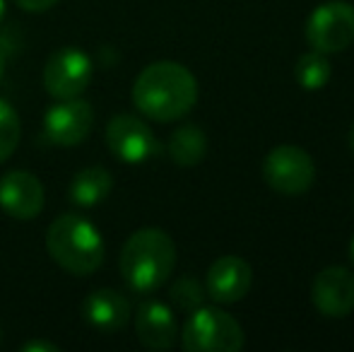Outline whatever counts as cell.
Instances as JSON below:
<instances>
[{
	"label": "cell",
	"instance_id": "obj_1",
	"mask_svg": "<svg viewBox=\"0 0 354 352\" xmlns=\"http://www.w3.org/2000/svg\"><path fill=\"white\" fill-rule=\"evenodd\" d=\"M133 104L149 121L183 118L198 102V80L176 61H157L142 68L133 82Z\"/></svg>",
	"mask_w": 354,
	"mask_h": 352
},
{
	"label": "cell",
	"instance_id": "obj_5",
	"mask_svg": "<svg viewBox=\"0 0 354 352\" xmlns=\"http://www.w3.org/2000/svg\"><path fill=\"white\" fill-rule=\"evenodd\" d=\"M306 44L318 53H340L354 44V5L347 0L321 3L304 27Z\"/></svg>",
	"mask_w": 354,
	"mask_h": 352
},
{
	"label": "cell",
	"instance_id": "obj_7",
	"mask_svg": "<svg viewBox=\"0 0 354 352\" xmlns=\"http://www.w3.org/2000/svg\"><path fill=\"white\" fill-rule=\"evenodd\" d=\"M92 77H94L92 58L75 46L58 48L56 53H51L41 73L44 87H46V92L53 99L82 97V92L92 82Z\"/></svg>",
	"mask_w": 354,
	"mask_h": 352
},
{
	"label": "cell",
	"instance_id": "obj_6",
	"mask_svg": "<svg viewBox=\"0 0 354 352\" xmlns=\"http://www.w3.org/2000/svg\"><path fill=\"white\" fill-rule=\"evenodd\" d=\"M263 178L272 191L284 196H301L316 181V165L301 147L277 145L263 162Z\"/></svg>",
	"mask_w": 354,
	"mask_h": 352
},
{
	"label": "cell",
	"instance_id": "obj_25",
	"mask_svg": "<svg viewBox=\"0 0 354 352\" xmlns=\"http://www.w3.org/2000/svg\"><path fill=\"white\" fill-rule=\"evenodd\" d=\"M350 259H352V263H354V237H352V244H350Z\"/></svg>",
	"mask_w": 354,
	"mask_h": 352
},
{
	"label": "cell",
	"instance_id": "obj_2",
	"mask_svg": "<svg viewBox=\"0 0 354 352\" xmlns=\"http://www.w3.org/2000/svg\"><path fill=\"white\" fill-rule=\"evenodd\" d=\"M118 268L133 292L149 295L171 277L176 268V244L159 227H145L126 239Z\"/></svg>",
	"mask_w": 354,
	"mask_h": 352
},
{
	"label": "cell",
	"instance_id": "obj_20",
	"mask_svg": "<svg viewBox=\"0 0 354 352\" xmlns=\"http://www.w3.org/2000/svg\"><path fill=\"white\" fill-rule=\"evenodd\" d=\"M15 3L27 12H44V10H51L53 5H58L61 0H15Z\"/></svg>",
	"mask_w": 354,
	"mask_h": 352
},
{
	"label": "cell",
	"instance_id": "obj_13",
	"mask_svg": "<svg viewBox=\"0 0 354 352\" xmlns=\"http://www.w3.org/2000/svg\"><path fill=\"white\" fill-rule=\"evenodd\" d=\"M136 335L147 350L174 348L176 335H178L174 311L159 299L142 302L136 314Z\"/></svg>",
	"mask_w": 354,
	"mask_h": 352
},
{
	"label": "cell",
	"instance_id": "obj_14",
	"mask_svg": "<svg viewBox=\"0 0 354 352\" xmlns=\"http://www.w3.org/2000/svg\"><path fill=\"white\" fill-rule=\"evenodd\" d=\"M82 314L92 328L102 333H116L131 319V302L111 287H102L84 297Z\"/></svg>",
	"mask_w": 354,
	"mask_h": 352
},
{
	"label": "cell",
	"instance_id": "obj_9",
	"mask_svg": "<svg viewBox=\"0 0 354 352\" xmlns=\"http://www.w3.org/2000/svg\"><path fill=\"white\" fill-rule=\"evenodd\" d=\"M106 145L111 155L126 165H142L159 152L152 128L136 113H118L109 121Z\"/></svg>",
	"mask_w": 354,
	"mask_h": 352
},
{
	"label": "cell",
	"instance_id": "obj_15",
	"mask_svg": "<svg viewBox=\"0 0 354 352\" xmlns=\"http://www.w3.org/2000/svg\"><path fill=\"white\" fill-rule=\"evenodd\" d=\"M113 191V176L104 167H87L77 172L71 183V203L77 207H94Z\"/></svg>",
	"mask_w": 354,
	"mask_h": 352
},
{
	"label": "cell",
	"instance_id": "obj_17",
	"mask_svg": "<svg viewBox=\"0 0 354 352\" xmlns=\"http://www.w3.org/2000/svg\"><path fill=\"white\" fill-rule=\"evenodd\" d=\"M330 75H333L330 61L326 58V53H318V51H308L304 56H299L297 66H294V77H297L299 87L308 89V92L323 89L330 82Z\"/></svg>",
	"mask_w": 354,
	"mask_h": 352
},
{
	"label": "cell",
	"instance_id": "obj_12",
	"mask_svg": "<svg viewBox=\"0 0 354 352\" xmlns=\"http://www.w3.org/2000/svg\"><path fill=\"white\" fill-rule=\"evenodd\" d=\"M253 282V270L241 256H219L207 268L205 292L217 304H236L248 295Z\"/></svg>",
	"mask_w": 354,
	"mask_h": 352
},
{
	"label": "cell",
	"instance_id": "obj_21",
	"mask_svg": "<svg viewBox=\"0 0 354 352\" xmlns=\"http://www.w3.org/2000/svg\"><path fill=\"white\" fill-rule=\"evenodd\" d=\"M19 352H61L56 343H48V340H29L24 343Z\"/></svg>",
	"mask_w": 354,
	"mask_h": 352
},
{
	"label": "cell",
	"instance_id": "obj_16",
	"mask_svg": "<svg viewBox=\"0 0 354 352\" xmlns=\"http://www.w3.org/2000/svg\"><path fill=\"white\" fill-rule=\"evenodd\" d=\"M169 157L174 165L178 167H198L207 155V136L203 128L186 123V126L176 128L169 138Z\"/></svg>",
	"mask_w": 354,
	"mask_h": 352
},
{
	"label": "cell",
	"instance_id": "obj_11",
	"mask_svg": "<svg viewBox=\"0 0 354 352\" xmlns=\"http://www.w3.org/2000/svg\"><path fill=\"white\" fill-rule=\"evenodd\" d=\"M46 191L32 172L15 169L0 176V210L12 220L29 222L41 215Z\"/></svg>",
	"mask_w": 354,
	"mask_h": 352
},
{
	"label": "cell",
	"instance_id": "obj_22",
	"mask_svg": "<svg viewBox=\"0 0 354 352\" xmlns=\"http://www.w3.org/2000/svg\"><path fill=\"white\" fill-rule=\"evenodd\" d=\"M5 75V48L0 46V80H3Z\"/></svg>",
	"mask_w": 354,
	"mask_h": 352
},
{
	"label": "cell",
	"instance_id": "obj_19",
	"mask_svg": "<svg viewBox=\"0 0 354 352\" xmlns=\"http://www.w3.org/2000/svg\"><path fill=\"white\" fill-rule=\"evenodd\" d=\"M203 297H205V292H203L201 282H198L196 277H191V275L176 280V282H174V287H171V299L186 311L198 309V306L203 304Z\"/></svg>",
	"mask_w": 354,
	"mask_h": 352
},
{
	"label": "cell",
	"instance_id": "obj_10",
	"mask_svg": "<svg viewBox=\"0 0 354 352\" xmlns=\"http://www.w3.org/2000/svg\"><path fill=\"white\" fill-rule=\"evenodd\" d=\"M311 302L318 314L345 319L354 311V272L342 266H328L313 277Z\"/></svg>",
	"mask_w": 354,
	"mask_h": 352
},
{
	"label": "cell",
	"instance_id": "obj_3",
	"mask_svg": "<svg viewBox=\"0 0 354 352\" xmlns=\"http://www.w3.org/2000/svg\"><path fill=\"white\" fill-rule=\"evenodd\" d=\"M46 249L53 263L77 277H87L104 263L102 232L84 217L68 212L51 222L46 232Z\"/></svg>",
	"mask_w": 354,
	"mask_h": 352
},
{
	"label": "cell",
	"instance_id": "obj_8",
	"mask_svg": "<svg viewBox=\"0 0 354 352\" xmlns=\"http://www.w3.org/2000/svg\"><path fill=\"white\" fill-rule=\"evenodd\" d=\"M94 128V109L82 97L58 99L44 118V140L48 145L75 147L89 138Z\"/></svg>",
	"mask_w": 354,
	"mask_h": 352
},
{
	"label": "cell",
	"instance_id": "obj_18",
	"mask_svg": "<svg viewBox=\"0 0 354 352\" xmlns=\"http://www.w3.org/2000/svg\"><path fill=\"white\" fill-rule=\"evenodd\" d=\"M19 138H22V123H19L17 111L0 99V165L15 155Z\"/></svg>",
	"mask_w": 354,
	"mask_h": 352
},
{
	"label": "cell",
	"instance_id": "obj_26",
	"mask_svg": "<svg viewBox=\"0 0 354 352\" xmlns=\"http://www.w3.org/2000/svg\"><path fill=\"white\" fill-rule=\"evenodd\" d=\"M0 345H3V326H0Z\"/></svg>",
	"mask_w": 354,
	"mask_h": 352
},
{
	"label": "cell",
	"instance_id": "obj_4",
	"mask_svg": "<svg viewBox=\"0 0 354 352\" xmlns=\"http://www.w3.org/2000/svg\"><path fill=\"white\" fill-rule=\"evenodd\" d=\"M181 345L188 352H239L246 345V335L232 314L201 304L183 326Z\"/></svg>",
	"mask_w": 354,
	"mask_h": 352
},
{
	"label": "cell",
	"instance_id": "obj_23",
	"mask_svg": "<svg viewBox=\"0 0 354 352\" xmlns=\"http://www.w3.org/2000/svg\"><path fill=\"white\" fill-rule=\"evenodd\" d=\"M347 142H350V150L354 152V123H352V128H350V136H347Z\"/></svg>",
	"mask_w": 354,
	"mask_h": 352
},
{
	"label": "cell",
	"instance_id": "obj_24",
	"mask_svg": "<svg viewBox=\"0 0 354 352\" xmlns=\"http://www.w3.org/2000/svg\"><path fill=\"white\" fill-rule=\"evenodd\" d=\"M5 17V0H0V22H3Z\"/></svg>",
	"mask_w": 354,
	"mask_h": 352
}]
</instances>
